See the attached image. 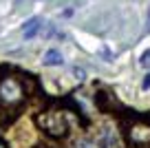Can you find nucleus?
Wrapping results in <instances>:
<instances>
[{
	"mask_svg": "<svg viewBox=\"0 0 150 148\" xmlns=\"http://www.w3.org/2000/svg\"><path fill=\"white\" fill-rule=\"evenodd\" d=\"M27 97L22 82L13 75H7V78L0 80V104L5 106H20Z\"/></svg>",
	"mask_w": 150,
	"mask_h": 148,
	"instance_id": "f257e3e1",
	"label": "nucleus"
},
{
	"mask_svg": "<svg viewBox=\"0 0 150 148\" xmlns=\"http://www.w3.org/2000/svg\"><path fill=\"white\" fill-rule=\"evenodd\" d=\"M40 122H42V126L47 128V133H51L53 137H62V135H66V120H64V113L60 111H49L44 113L42 117H40Z\"/></svg>",
	"mask_w": 150,
	"mask_h": 148,
	"instance_id": "f03ea898",
	"label": "nucleus"
},
{
	"mask_svg": "<svg viewBox=\"0 0 150 148\" xmlns=\"http://www.w3.org/2000/svg\"><path fill=\"white\" fill-rule=\"evenodd\" d=\"M95 102H97V108H99V111H104V113H110V111H117V108H119V102L115 100V95H112L108 88L97 91Z\"/></svg>",
	"mask_w": 150,
	"mask_h": 148,
	"instance_id": "7ed1b4c3",
	"label": "nucleus"
},
{
	"mask_svg": "<svg viewBox=\"0 0 150 148\" xmlns=\"http://www.w3.org/2000/svg\"><path fill=\"white\" fill-rule=\"evenodd\" d=\"M40 27H42V20H40V18L27 20V22H24V27H22V36L27 38V40H31V38L35 36L38 31H40Z\"/></svg>",
	"mask_w": 150,
	"mask_h": 148,
	"instance_id": "20e7f679",
	"label": "nucleus"
},
{
	"mask_svg": "<svg viewBox=\"0 0 150 148\" xmlns=\"http://www.w3.org/2000/svg\"><path fill=\"white\" fill-rule=\"evenodd\" d=\"M44 66H60L62 64V53L55 51V49H51V51L44 53V60H42Z\"/></svg>",
	"mask_w": 150,
	"mask_h": 148,
	"instance_id": "39448f33",
	"label": "nucleus"
},
{
	"mask_svg": "<svg viewBox=\"0 0 150 148\" xmlns=\"http://www.w3.org/2000/svg\"><path fill=\"white\" fill-rule=\"evenodd\" d=\"M139 64L144 66V69H148V66H150V49H148V51H146L144 56L139 58Z\"/></svg>",
	"mask_w": 150,
	"mask_h": 148,
	"instance_id": "423d86ee",
	"label": "nucleus"
},
{
	"mask_svg": "<svg viewBox=\"0 0 150 148\" xmlns=\"http://www.w3.org/2000/svg\"><path fill=\"white\" fill-rule=\"evenodd\" d=\"M75 148H95L93 142H88V139H82V142H77V146Z\"/></svg>",
	"mask_w": 150,
	"mask_h": 148,
	"instance_id": "0eeeda50",
	"label": "nucleus"
},
{
	"mask_svg": "<svg viewBox=\"0 0 150 148\" xmlns=\"http://www.w3.org/2000/svg\"><path fill=\"white\" fill-rule=\"evenodd\" d=\"M141 88H144V91H148V88H150V73L144 78V84H141Z\"/></svg>",
	"mask_w": 150,
	"mask_h": 148,
	"instance_id": "6e6552de",
	"label": "nucleus"
},
{
	"mask_svg": "<svg viewBox=\"0 0 150 148\" xmlns=\"http://www.w3.org/2000/svg\"><path fill=\"white\" fill-rule=\"evenodd\" d=\"M75 75H77V80H84V71H80V69H75Z\"/></svg>",
	"mask_w": 150,
	"mask_h": 148,
	"instance_id": "1a4fd4ad",
	"label": "nucleus"
},
{
	"mask_svg": "<svg viewBox=\"0 0 150 148\" xmlns=\"http://www.w3.org/2000/svg\"><path fill=\"white\" fill-rule=\"evenodd\" d=\"M0 148H7V144H5V142H0Z\"/></svg>",
	"mask_w": 150,
	"mask_h": 148,
	"instance_id": "9d476101",
	"label": "nucleus"
}]
</instances>
